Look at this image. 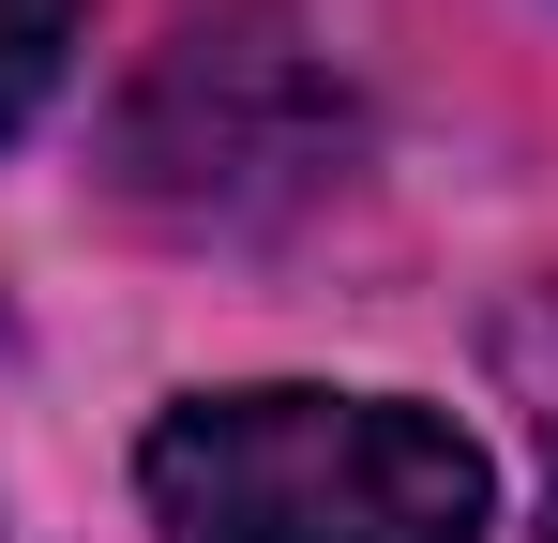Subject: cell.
I'll use <instances>...</instances> for the list:
<instances>
[{"label": "cell", "instance_id": "1", "mask_svg": "<svg viewBox=\"0 0 558 543\" xmlns=\"http://www.w3.org/2000/svg\"><path fill=\"white\" fill-rule=\"evenodd\" d=\"M136 483L182 543H483V514H498L483 452L438 408L317 393V377L182 393L136 452Z\"/></svg>", "mask_w": 558, "mask_h": 543}, {"label": "cell", "instance_id": "2", "mask_svg": "<svg viewBox=\"0 0 558 543\" xmlns=\"http://www.w3.org/2000/svg\"><path fill=\"white\" fill-rule=\"evenodd\" d=\"M76 15L92 0H0V136L61 90V61H76Z\"/></svg>", "mask_w": 558, "mask_h": 543}]
</instances>
